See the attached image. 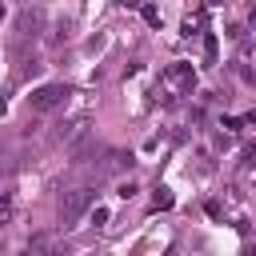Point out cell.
<instances>
[{"mask_svg":"<svg viewBox=\"0 0 256 256\" xmlns=\"http://www.w3.org/2000/svg\"><path fill=\"white\" fill-rule=\"evenodd\" d=\"M92 208V188H68L64 196H60V204H56V212H60V224L64 228H76L80 224V216Z\"/></svg>","mask_w":256,"mask_h":256,"instance_id":"6da1fadb","label":"cell"},{"mask_svg":"<svg viewBox=\"0 0 256 256\" xmlns=\"http://www.w3.org/2000/svg\"><path fill=\"white\" fill-rule=\"evenodd\" d=\"M68 96H72L68 84H44V88H36L28 100H32V112H52V108H60Z\"/></svg>","mask_w":256,"mask_h":256,"instance_id":"7a4b0ae2","label":"cell"},{"mask_svg":"<svg viewBox=\"0 0 256 256\" xmlns=\"http://www.w3.org/2000/svg\"><path fill=\"white\" fill-rule=\"evenodd\" d=\"M40 32H44V12H40V8H24V12L16 16V44L36 40Z\"/></svg>","mask_w":256,"mask_h":256,"instance_id":"3957f363","label":"cell"},{"mask_svg":"<svg viewBox=\"0 0 256 256\" xmlns=\"http://www.w3.org/2000/svg\"><path fill=\"white\" fill-rule=\"evenodd\" d=\"M164 80H172V84H180L184 92H192L196 72H192V64H176V68H168V72H164Z\"/></svg>","mask_w":256,"mask_h":256,"instance_id":"277c9868","label":"cell"},{"mask_svg":"<svg viewBox=\"0 0 256 256\" xmlns=\"http://www.w3.org/2000/svg\"><path fill=\"white\" fill-rule=\"evenodd\" d=\"M132 168V152H108V160L100 164V172H124Z\"/></svg>","mask_w":256,"mask_h":256,"instance_id":"5b68a950","label":"cell"},{"mask_svg":"<svg viewBox=\"0 0 256 256\" xmlns=\"http://www.w3.org/2000/svg\"><path fill=\"white\" fill-rule=\"evenodd\" d=\"M140 12H144V20H148V24H152V28H156V24H160V12H156V8H152V4H144V8H140Z\"/></svg>","mask_w":256,"mask_h":256,"instance_id":"8992f818","label":"cell"},{"mask_svg":"<svg viewBox=\"0 0 256 256\" xmlns=\"http://www.w3.org/2000/svg\"><path fill=\"white\" fill-rule=\"evenodd\" d=\"M156 208H172V196H168V188H160V192H156Z\"/></svg>","mask_w":256,"mask_h":256,"instance_id":"52a82bcc","label":"cell"},{"mask_svg":"<svg viewBox=\"0 0 256 256\" xmlns=\"http://www.w3.org/2000/svg\"><path fill=\"white\" fill-rule=\"evenodd\" d=\"M204 56H208V60H216V36H208V40H204Z\"/></svg>","mask_w":256,"mask_h":256,"instance_id":"ba28073f","label":"cell"},{"mask_svg":"<svg viewBox=\"0 0 256 256\" xmlns=\"http://www.w3.org/2000/svg\"><path fill=\"white\" fill-rule=\"evenodd\" d=\"M116 196H124V200H128V196H136V184H132V180H128V184H120V188H116Z\"/></svg>","mask_w":256,"mask_h":256,"instance_id":"9c48e42d","label":"cell"},{"mask_svg":"<svg viewBox=\"0 0 256 256\" xmlns=\"http://www.w3.org/2000/svg\"><path fill=\"white\" fill-rule=\"evenodd\" d=\"M8 220H12V204H4V208H0V224H8Z\"/></svg>","mask_w":256,"mask_h":256,"instance_id":"30bf717a","label":"cell"},{"mask_svg":"<svg viewBox=\"0 0 256 256\" xmlns=\"http://www.w3.org/2000/svg\"><path fill=\"white\" fill-rule=\"evenodd\" d=\"M8 172H12V168H0V184H4V180H8Z\"/></svg>","mask_w":256,"mask_h":256,"instance_id":"8fae6325","label":"cell"},{"mask_svg":"<svg viewBox=\"0 0 256 256\" xmlns=\"http://www.w3.org/2000/svg\"><path fill=\"white\" fill-rule=\"evenodd\" d=\"M244 256H256V248H244Z\"/></svg>","mask_w":256,"mask_h":256,"instance_id":"7c38bea8","label":"cell"},{"mask_svg":"<svg viewBox=\"0 0 256 256\" xmlns=\"http://www.w3.org/2000/svg\"><path fill=\"white\" fill-rule=\"evenodd\" d=\"M0 20H4V8H0Z\"/></svg>","mask_w":256,"mask_h":256,"instance_id":"4fadbf2b","label":"cell"},{"mask_svg":"<svg viewBox=\"0 0 256 256\" xmlns=\"http://www.w3.org/2000/svg\"><path fill=\"white\" fill-rule=\"evenodd\" d=\"M88 256H96V252H88Z\"/></svg>","mask_w":256,"mask_h":256,"instance_id":"5bb4252c","label":"cell"}]
</instances>
